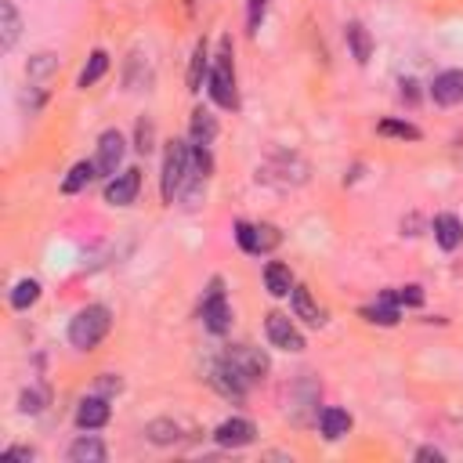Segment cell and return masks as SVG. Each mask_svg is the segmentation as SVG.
<instances>
[{
    "label": "cell",
    "instance_id": "21",
    "mask_svg": "<svg viewBox=\"0 0 463 463\" xmlns=\"http://www.w3.org/2000/svg\"><path fill=\"white\" fill-rule=\"evenodd\" d=\"M58 72V54L54 51H40V54H33L29 61H25V76H29V83H47L51 76Z\"/></svg>",
    "mask_w": 463,
    "mask_h": 463
},
{
    "label": "cell",
    "instance_id": "25",
    "mask_svg": "<svg viewBox=\"0 0 463 463\" xmlns=\"http://www.w3.org/2000/svg\"><path fill=\"white\" fill-rule=\"evenodd\" d=\"M145 438H148L152 445H174V441H181V427H177L174 420L159 416V420L145 423Z\"/></svg>",
    "mask_w": 463,
    "mask_h": 463
},
{
    "label": "cell",
    "instance_id": "3",
    "mask_svg": "<svg viewBox=\"0 0 463 463\" xmlns=\"http://www.w3.org/2000/svg\"><path fill=\"white\" fill-rule=\"evenodd\" d=\"M192 170V141L184 137H174L166 145V156H163V174H159V192H163V203H174L181 195V184Z\"/></svg>",
    "mask_w": 463,
    "mask_h": 463
},
{
    "label": "cell",
    "instance_id": "22",
    "mask_svg": "<svg viewBox=\"0 0 463 463\" xmlns=\"http://www.w3.org/2000/svg\"><path fill=\"white\" fill-rule=\"evenodd\" d=\"M264 289H268L271 297H289V293H293V275H289V268L279 264V260L264 264Z\"/></svg>",
    "mask_w": 463,
    "mask_h": 463
},
{
    "label": "cell",
    "instance_id": "33",
    "mask_svg": "<svg viewBox=\"0 0 463 463\" xmlns=\"http://www.w3.org/2000/svg\"><path fill=\"white\" fill-rule=\"evenodd\" d=\"M264 11H268V0H250V14H246V25H250V33H257V29H260V22H264Z\"/></svg>",
    "mask_w": 463,
    "mask_h": 463
},
{
    "label": "cell",
    "instance_id": "1",
    "mask_svg": "<svg viewBox=\"0 0 463 463\" xmlns=\"http://www.w3.org/2000/svg\"><path fill=\"white\" fill-rule=\"evenodd\" d=\"M109 326H112V311L105 304H87L69 322V344L76 351H90V347H98L105 340Z\"/></svg>",
    "mask_w": 463,
    "mask_h": 463
},
{
    "label": "cell",
    "instance_id": "29",
    "mask_svg": "<svg viewBox=\"0 0 463 463\" xmlns=\"http://www.w3.org/2000/svg\"><path fill=\"white\" fill-rule=\"evenodd\" d=\"M376 134H383V137H402V141H420V137H423L420 127H412V123H405V119H380V123H376Z\"/></svg>",
    "mask_w": 463,
    "mask_h": 463
},
{
    "label": "cell",
    "instance_id": "36",
    "mask_svg": "<svg viewBox=\"0 0 463 463\" xmlns=\"http://www.w3.org/2000/svg\"><path fill=\"white\" fill-rule=\"evenodd\" d=\"M7 456H11V459H33L36 452H33L29 445H11V449H7Z\"/></svg>",
    "mask_w": 463,
    "mask_h": 463
},
{
    "label": "cell",
    "instance_id": "14",
    "mask_svg": "<svg viewBox=\"0 0 463 463\" xmlns=\"http://www.w3.org/2000/svg\"><path fill=\"white\" fill-rule=\"evenodd\" d=\"M402 304H398V297H394V289H383L380 297H376V304H369V307H362V318L365 322H376V326H394L398 322V311Z\"/></svg>",
    "mask_w": 463,
    "mask_h": 463
},
{
    "label": "cell",
    "instance_id": "16",
    "mask_svg": "<svg viewBox=\"0 0 463 463\" xmlns=\"http://www.w3.org/2000/svg\"><path fill=\"white\" fill-rule=\"evenodd\" d=\"M69 459H72V463H105V459H109V449H105L101 438L80 434V438L69 445Z\"/></svg>",
    "mask_w": 463,
    "mask_h": 463
},
{
    "label": "cell",
    "instance_id": "34",
    "mask_svg": "<svg viewBox=\"0 0 463 463\" xmlns=\"http://www.w3.org/2000/svg\"><path fill=\"white\" fill-rule=\"evenodd\" d=\"M394 297H398V304H409V307L423 304V289L420 286H402V289H394Z\"/></svg>",
    "mask_w": 463,
    "mask_h": 463
},
{
    "label": "cell",
    "instance_id": "9",
    "mask_svg": "<svg viewBox=\"0 0 463 463\" xmlns=\"http://www.w3.org/2000/svg\"><path fill=\"white\" fill-rule=\"evenodd\" d=\"M264 333H268L271 347H279V351H304V333L293 326L289 315L271 311V315L264 318Z\"/></svg>",
    "mask_w": 463,
    "mask_h": 463
},
{
    "label": "cell",
    "instance_id": "5",
    "mask_svg": "<svg viewBox=\"0 0 463 463\" xmlns=\"http://www.w3.org/2000/svg\"><path fill=\"white\" fill-rule=\"evenodd\" d=\"M221 358H224L242 380H250V383H257V380L271 369V358H268L260 347H253V344H232Z\"/></svg>",
    "mask_w": 463,
    "mask_h": 463
},
{
    "label": "cell",
    "instance_id": "28",
    "mask_svg": "<svg viewBox=\"0 0 463 463\" xmlns=\"http://www.w3.org/2000/svg\"><path fill=\"white\" fill-rule=\"evenodd\" d=\"M344 36H347V47H351L354 61H369V51H373V43H369V33H365L358 22H351V25L344 29Z\"/></svg>",
    "mask_w": 463,
    "mask_h": 463
},
{
    "label": "cell",
    "instance_id": "11",
    "mask_svg": "<svg viewBox=\"0 0 463 463\" xmlns=\"http://www.w3.org/2000/svg\"><path fill=\"white\" fill-rule=\"evenodd\" d=\"M137 188H141V170H119L116 177L105 181V203L109 206H130L137 199Z\"/></svg>",
    "mask_w": 463,
    "mask_h": 463
},
{
    "label": "cell",
    "instance_id": "8",
    "mask_svg": "<svg viewBox=\"0 0 463 463\" xmlns=\"http://www.w3.org/2000/svg\"><path fill=\"white\" fill-rule=\"evenodd\" d=\"M264 166H268V170H279V174L264 177L268 184L289 188V184H304V181H307V163H304L300 156H293V152H279V156H271Z\"/></svg>",
    "mask_w": 463,
    "mask_h": 463
},
{
    "label": "cell",
    "instance_id": "15",
    "mask_svg": "<svg viewBox=\"0 0 463 463\" xmlns=\"http://www.w3.org/2000/svg\"><path fill=\"white\" fill-rule=\"evenodd\" d=\"M289 300H293V315H297V318H304L307 326H322V322H326V311H322V304L311 297V289H307V286H293Z\"/></svg>",
    "mask_w": 463,
    "mask_h": 463
},
{
    "label": "cell",
    "instance_id": "30",
    "mask_svg": "<svg viewBox=\"0 0 463 463\" xmlns=\"http://www.w3.org/2000/svg\"><path fill=\"white\" fill-rule=\"evenodd\" d=\"M134 148L141 152V156H148L152 148H156V123L145 116V119H137V134H134Z\"/></svg>",
    "mask_w": 463,
    "mask_h": 463
},
{
    "label": "cell",
    "instance_id": "32",
    "mask_svg": "<svg viewBox=\"0 0 463 463\" xmlns=\"http://www.w3.org/2000/svg\"><path fill=\"white\" fill-rule=\"evenodd\" d=\"M94 387H98V394L112 398V394H119V391H123V380H119V376H112V373H101Z\"/></svg>",
    "mask_w": 463,
    "mask_h": 463
},
{
    "label": "cell",
    "instance_id": "12",
    "mask_svg": "<svg viewBox=\"0 0 463 463\" xmlns=\"http://www.w3.org/2000/svg\"><path fill=\"white\" fill-rule=\"evenodd\" d=\"M109 398L105 394H87L80 405H76V427L80 430H98L109 423Z\"/></svg>",
    "mask_w": 463,
    "mask_h": 463
},
{
    "label": "cell",
    "instance_id": "20",
    "mask_svg": "<svg viewBox=\"0 0 463 463\" xmlns=\"http://www.w3.org/2000/svg\"><path fill=\"white\" fill-rule=\"evenodd\" d=\"M210 65H213V58H210L206 43L199 40V43H195V51H192V61H188V90H192V94H195V90H203V80L210 76Z\"/></svg>",
    "mask_w": 463,
    "mask_h": 463
},
{
    "label": "cell",
    "instance_id": "26",
    "mask_svg": "<svg viewBox=\"0 0 463 463\" xmlns=\"http://www.w3.org/2000/svg\"><path fill=\"white\" fill-rule=\"evenodd\" d=\"M11 307L14 311H25V307H33L36 300H40V282L36 279H18L14 286H11Z\"/></svg>",
    "mask_w": 463,
    "mask_h": 463
},
{
    "label": "cell",
    "instance_id": "24",
    "mask_svg": "<svg viewBox=\"0 0 463 463\" xmlns=\"http://www.w3.org/2000/svg\"><path fill=\"white\" fill-rule=\"evenodd\" d=\"M94 177H98V166H94V159H90V163H87V159H80V163H76V166L65 174V181H61V192H65V195H76V192H83V188H87Z\"/></svg>",
    "mask_w": 463,
    "mask_h": 463
},
{
    "label": "cell",
    "instance_id": "13",
    "mask_svg": "<svg viewBox=\"0 0 463 463\" xmlns=\"http://www.w3.org/2000/svg\"><path fill=\"white\" fill-rule=\"evenodd\" d=\"M430 98L438 105H463V69H445L430 83Z\"/></svg>",
    "mask_w": 463,
    "mask_h": 463
},
{
    "label": "cell",
    "instance_id": "4",
    "mask_svg": "<svg viewBox=\"0 0 463 463\" xmlns=\"http://www.w3.org/2000/svg\"><path fill=\"white\" fill-rule=\"evenodd\" d=\"M199 315H203V326L210 333H228V326H232V304L224 297V282L221 279H210V286L203 293V304H199Z\"/></svg>",
    "mask_w": 463,
    "mask_h": 463
},
{
    "label": "cell",
    "instance_id": "31",
    "mask_svg": "<svg viewBox=\"0 0 463 463\" xmlns=\"http://www.w3.org/2000/svg\"><path fill=\"white\" fill-rule=\"evenodd\" d=\"M43 391H36V387H29V391H22V398H18V409L22 412H29V416H36V412H43Z\"/></svg>",
    "mask_w": 463,
    "mask_h": 463
},
{
    "label": "cell",
    "instance_id": "10",
    "mask_svg": "<svg viewBox=\"0 0 463 463\" xmlns=\"http://www.w3.org/2000/svg\"><path fill=\"white\" fill-rule=\"evenodd\" d=\"M253 438H257V427L246 416H228L213 427V441L221 449H246V445H253Z\"/></svg>",
    "mask_w": 463,
    "mask_h": 463
},
{
    "label": "cell",
    "instance_id": "2",
    "mask_svg": "<svg viewBox=\"0 0 463 463\" xmlns=\"http://www.w3.org/2000/svg\"><path fill=\"white\" fill-rule=\"evenodd\" d=\"M206 90H210V98L221 109H235L239 105V94H235V61H232V40L228 36H221V43H217V58L210 65Z\"/></svg>",
    "mask_w": 463,
    "mask_h": 463
},
{
    "label": "cell",
    "instance_id": "27",
    "mask_svg": "<svg viewBox=\"0 0 463 463\" xmlns=\"http://www.w3.org/2000/svg\"><path fill=\"white\" fill-rule=\"evenodd\" d=\"M105 69H109V54L105 51H90V58H87V65L80 69V87H94L101 76H105Z\"/></svg>",
    "mask_w": 463,
    "mask_h": 463
},
{
    "label": "cell",
    "instance_id": "17",
    "mask_svg": "<svg viewBox=\"0 0 463 463\" xmlns=\"http://www.w3.org/2000/svg\"><path fill=\"white\" fill-rule=\"evenodd\" d=\"M430 232H434V242L441 250H456L463 242V221L452 217V213H438L434 224H430Z\"/></svg>",
    "mask_w": 463,
    "mask_h": 463
},
{
    "label": "cell",
    "instance_id": "18",
    "mask_svg": "<svg viewBox=\"0 0 463 463\" xmlns=\"http://www.w3.org/2000/svg\"><path fill=\"white\" fill-rule=\"evenodd\" d=\"M22 36V14L14 7V0H0V47L11 51Z\"/></svg>",
    "mask_w": 463,
    "mask_h": 463
},
{
    "label": "cell",
    "instance_id": "23",
    "mask_svg": "<svg viewBox=\"0 0 463 463\" xmlns=\"http://www.w3.org/2000/svg\"><path fill=\"white\" fill-rule=\"evenodd\" d=\"M318 427H322V434H326L329 441H336V438H344V434L351 430V416H347L344 409H336V405H326V409L318 412Z\"/></svg>",
    "mask_w": 463,
    "mask_h": 463
},
{
    "label": "cell",
    "instance_id": "6",
    "mask_svg": "<svg viewBox=\"0 0 463 463\" xmlns=\"http://www.w3.org/2000/svg\"><path fill=\"white\" fill-rule=\"evenodd\" d=\"M235 242L246 250V253H271L282 235L275 224H250V221H239L235 224Z\"/></svg>",
    "mask_w": 463,
    "mask_h": 463
},
{
    "label": "cell",
    "instance_id": "35",
    "mask_svg": "<svg viewBox=\"0 0 463 463\" xmlns=\"http://www.w3.org/2000/svg\"><path fill=\"white\" fill-rule=\"evenodd\" d=\"M416 459H423V463H445V452L434 449V445H423V449H416Z\"/></svg>",
    "mask_w": 463,
    "mask_h": 463
},
{
    "label": "cell",
    "instance_id": "19",
    "mask_svg": "<svg viewBox=\"0 0 463 463\" xmlns=\"http://www.w3.org/2000/svg\"><path fill=\"white\" fill-rule=\"evenodd\" d=\"M213 137H217V116H213L210 109H195V112H192V123H188V141L210 148Z\"/></svg>",
    "mask_w": 463,
    "mask_h": 463
},
{
    "label": "cell",
    "instance_id": "7",
    "mask_svg": "<svg viewBox=\"0 0 463 463\" xmlns=\"http://www.w3.org/2000/svg\"><path fill=\"white\" fill-rule=\"evenodd\" d=\"M123 156H127V141H123V134H119V130H105V134L98 137V156H94L98 177H105V181L116 177Z\"/></svg>",
    "mask_w": 463,
    "mask_h": 463
}]
</instances>
